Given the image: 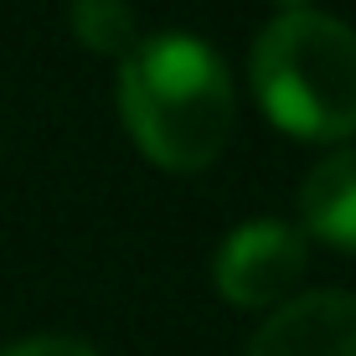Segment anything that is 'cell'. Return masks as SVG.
Masks as SVG:
<instances>
[{"mask_svg": "<svg viewBox=\"0 0 356 356\" xmlns=\"http://www.w3.org/2000/svg\"><path fill=\"white\" fill-rule=\"evenodd\" d=\"M119 114L145 161L181 176L207 170L238 119L227 63L202 36H150L119 63Z\"/></svg>", "mask_w": 356, "mask_h": 356, "instance_id": "cell-1", "label": "cell"}, {"mask_svg": "<svg viewBox=\"0 0 356 356\" xmlns=\"http://www.w3.org/2000/svg\"><path fill=\"white\" fill-rule=\"evenodd\" d=\"M253 93L294 140L356 134V31L321 10H284L253 42Z\"/></svg>", "mask_w": 356, "mask_h": 356, "instance_id": "cell-2", "label": "cell"}, {"mask_svg": "<svg viewBox=\"0 0 356 356\" xmlns=\"http://www.w3.org/2000/svg\"><path fill=\"white\" fill-rule=\"evenodd\" d=\"M310 268V243L294 222L279 217H253V222L232 227L227 243L217 248L212 279L217 294L238 310H268L284 294H294L300 274Z\"/></svg>", "mask_w": 356, "mask_h": 356, "instance_id": "cell-3", "label": "cell"}, {"mask_svg": "<svg viewBox=\"0 0 356 356\" xmlns=\"http://www.w3.org/2000/svg\"><path fill=\"white\" fill-rule=\"evenodd\" d=\"M248 356H356V294L315 289L259 325Z\"/></svg>", "mask_w": 356, "mask_h": 356, "instance_id": "cell-4", "label": "cell"}, {"mask_svg": "<svg viewBox=\"0 0 356 356\" xmlns=\"http://www.w3.org/2000/svg\"><path fill=\"white\" fill-rule=\"evenodd\" d=\"M300 222L310 238L356 253V145L325 155L300 186Z\"/></svg>", "mask_w": 356, "mask_h": 356, "instance_id": "cell-5", "label": "cell"}, {"mask_svg": "<svg viewBox=\"0 0 356 356\" xmlns=\"http://www.w3.org/2000/svg\"><path fill=\"white\" fill-rule=\"evenodd\" d=\"M72 36L98 57H124L140 47V21L129 0H72Z\"/></svg>", "mask_w": 356, "mask_h": 356, "instance_id": "cell-6", "label": "cell"}, {"mask_svg": "<svg viewBox=\"0 0 356 356\" xmlns=\"http://www.w3.org/2000/svg\"><path fill=\"white\" fill-rule=\"evenodd\" d=\"M0 356H98V351L88 341H78V336H31V341L6 346Z\"/></svg>", "mask_w": 356, "mask_h": 356, "instance_id": "cell-7", "label": "cell"}, {"mask_svg": "<svg viewBox=\"0 0 356 356\" xmlns=\"http://www.w3.org/2000/svg\"><path fill=\"white\" fill-rule=\"evenodd\" d=\"M274 6H289V10H305V0H274Z\"/></svg>", "mask_w": 356, "mask_h": 356, "instance_id": "cell-8", "label": "cell"}]
</instances>
